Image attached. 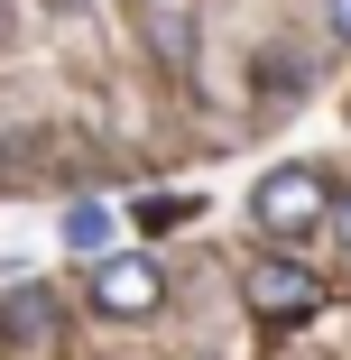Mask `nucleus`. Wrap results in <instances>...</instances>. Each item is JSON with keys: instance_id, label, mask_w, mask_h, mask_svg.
Returning <instances> with one entry per match:
<instances>
[{"instance_id": "6", "label": "nucleus", "mask_w": 351, "mask_h": 360, "mask_svg": "<svg viewBox=\"0 0 351 360\" xmlns=\"http://www.w3.org/2000/svg\"><path fill=\"white\" fill-rule=\"evenodd\" d=\"M324 19H333V28H342V37H351V0H324Z\"/></svg>"}, {"instance_id": "4", "label": "nucleus", "mask_w": 351, "mask_h": 360, "mask_svg": "<svg viewBox=\"0 0 351 360\" xmlns=\"http://www.w3.org/2000/svg\"><path fill=\"white\" fill-rule=\"evenodd\" d=\"M65 240H75V250H111V212L102 203H75V212H65Z\"/></svg>"}, {"instance_id": "2", "label": "nucleus", "mask_w": 351, "mask_h": 360, "mask_svg": "<svg viewBox=\"0 0 351 360\" xmlns=\"http://www.w3.org/2000/svg\"><path fill=\"white\" fill-rule=\"evenodd\" d=\"M158 296H167L158 259H129V250H111V259L93 268V314H111V323H139V314H158Z\"/></svg>"}, {"instance_id": "3", "label": "nucleus", "mask_w": 351, "mask_h": 360, "mask_svg": "<svg viewBox=\"0 0 351 360\" xmlns=\"http://www.w3.org/2000/svg\"><path fill=\"white\" fill-rule=\"evenodd\" d=\"M241 296H250V314H268V323H296V314L324 305V286H314L296 259H250V268H241Z\"/></svg>"}, {"instance_id": "5", "label": "nucleus", "mask_w": 351, "mask_h": 360, "mask_svg": "<svg viewBox=\"0 0 351 360\" xmlns=\"http://www.w3.org/2000/svg\"><path fill=\"white\" fill-rule=\"evenodd\" d=\"M333 240H342V250H351V194H342V203H333Z\"/></svg>"}, {"instance_id": "1", "label": "nucleus", "mask_w": 351, "mask_h": 360, "mask_svg": "<svg viewBox=\"0 0 351 360\" xmlns=\"http://www.w3.org/2000/svg\"><path fill=\"white\" fill-rule=\"evenodd\" d=\"M250 212H259L277 240H305V231L333 222V185H324V167H268L259 194H250Z\"/></svg>"}]
</instances>
